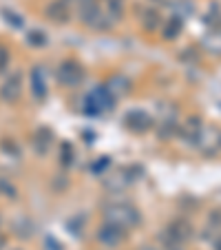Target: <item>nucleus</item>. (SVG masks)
Returning a JSON list of instances; mask_svg holds the SVG:
<instances>
[{"label":"nucleus","instance_id":"1","mask_svg":"<svg viewBox=\"0 0 221 250\" xmlns=\"http://www.w3.org/2000/svg\"><path fill=\"white\" fill-rule=\"evenodd\" d=\"M104 217H106V222L115 224V226H122V228H135L141 222V215L137 212V208H133L126 202H118V204L106 206Z\"/></svg>","mask_w":221,"mask_h":250},{"label":"nucleus","instance_id":"2","mask_svg":"<svg viewBox=\"0 0 221 250\" xmlns=\"http://www.w3.org/2000/svg\"><path fill=\"white\" fill-rule=\"evenodd\" d=\"M195 144L199 146V151L203 155H208V157L217 155L221 151V131L217 126H203V131L199 133Z\"/></svg>","mask_w":221,"mask_h":250},{"label":"nucleus","instance_id":"3","mask_svg":"<svg viewBox=\"0 0 221 250\" xmlns=\"http://www.w3.org/2000/svg\"><path fill=\"white\" fill-rule=\"evenodd\" d=\"M115 104V98L111 93H108L106 86H100V89H95L93 93L86 98L84 102V111L89 115H98L100 111H106V109H113Z\"/></svg>","mask_w":221,"mask_h":250},{"label":"nucleus","instance_id":"4","mask_svg":"<svg viewBox=\"0 0 221 250\" xmlns=\"http://www.w3.org/2000/svg\"><path fill=\"white\" fill-rule=\"evenodd\" d=\"M124 239H126V230H124L122 226L111 224V222H106L98 230V241L102 246H106V248H118V246L124 244Z\"/></svg>","mask_w":221,"mask_h":250},{"label":"nucleus","instance_id":"5","mask_svg":"<svg viewBox=\"0 0 221 250\" xmlns=\"http://www.w3.org/2000/svg\"><path fill=\"white\" fill-rule=\"evenodd\" d=\"M82 78H84V69H82L76 60L62 62L60 69H58V82H60V84L76 86V84H80L82 82Z\"/></svg>","mask_w":221,"mask_h":250},{"label":"nucleus","instance_id":"6","mask_svg":"<svg viewBox=\"0 0 221 250\" xmlns=\"http://www.w3.org/2000/svg\"><path fill=\"white\" fill-rule=\"evenodd\" d=\"M69 5L71 0H51L47 7H44V14H47L49 20H53V22H69Z\"/></svg>","mask_w":221,"mask_h":250},{"label":"nucleus","instance_id":"7","mask_svg":"<svg viewBox=\"0 0 221 250\" xmlns=\"http://www.w3.org/2000/svg\"><path fill=\"white\" fill-rule=\"evenodd\" d=\"M124 122H126V126L135 133H146L153 126V118L148 113H144V111H128Z\"/></svg>","mask_w":221,"mask_h":250},{"label":"nucleus","instance_id":"8","mask_svg":"<svg viewBox=\"0 0 221 250\" xmlns=\"http://www.w3.org/2000/svg\"><path fill=\"white\" fill-rule=\"evenodd\" d=\"M0 95H2V100H7V102H16V100L22 95V73H18V71H16L14 76H11L9 80L2 84Z\"/></svg>","mask_w":221,"mask_h":250},{"label":"nucleus","instance_id":"9","mask_svg":"<svg viewBox=\"0 0 221 250\" xmlns=\"http://www.w3.org/2000/svg\"><path fill=\"white\" fill-rule=\"evenodd\" d=\"M201 131H203V122L197 118V115L188 118L186 122L181 124V128H179V133H181V140H186L188 144H195Z\"/></svg>","mask_w":221,"mask_h":250},{"label":"nucleus","instance_id":"10","mask_svg":"<svg viewBox=\"0 0 221 250\" xmlns=\"http://www.w3.org/2000/svg\"><path fill=\"white\" fill-rule=\"evenodd\" d=\"M106 89H108V93L118 100V98H124V95L131 93L133 84H131V80H128L126 76H113L111 80H108Z\"/></svg>","mask_w":221,"mask_h":250},{"label":"nucleus","instance_id":"11","mask_svg":"<svg viewBox=\"0 0 221 250\" xmlns=\"http://www.w3.org/2000/svg\"><path fill=\"white\" fill-rule=\"evenodd\" d=\"M168 230L173 232L177 239H181L183 244H186V241L193 237V226H190V222H186V219H181V217L175 219V222L168 226Z\"/></svg>","mask_w":221,"mask_h":250},{"label":"nucleus","instance_id":"12","mask_svg":"<svg viewBox=\"0 0 221 250\" xmlns=\"http://www.w3.org/2000/svg\"><path fill=\"white\" fill-rule=\"evenodd\" d=\"M128 184H131V180H128L126 170H115L113 175H108L106 180H104V186L108 190H124Z\"/></svg>","mask_w":221,"mask_h":250},{"label":"nucleus","instance_id":"13","mask_svg":"<svg viewBox=\"0 0 221 250\" xmlns=\"http://www.w3.org/2000/svg\"><path fill=\"white\" fill-rule=\"evenodd\" d=\"M157 239H160V244H161V250H183V241L177 239V237H175L168 228H166V230H161Z\"/></svg>","mask_w":221,"mask_h":250},{"label":"nucleus","instance_id":"14","mask_svg":"<svg viewBox=\"0 0 221 250\" xmlns=\"http://www.w3.org/2000/svg\"><path fill=\"white\" fill-rule=\"evenodd\" d=\"M51 140H53V133L49 131H44V128H40L38 131V135H36V142H33V146H36V151L42 155V153H47L49 151V146H51Z\"/></svg>","mask_w":221,"mask_h":250},{"label":"nucleus","instance_id":"15","mask_svg":"<svg viewBox=\"0 0 221 250\" xmlns=\"http://www.w3.org/2000/svg\"><path fill=\"white\" fill-rule=\"evenodd\" d=\"M181 27H183V22H181V18H179V16L168 18V24H166V29H164V38L166 40H175L179 33H181Z\"/></svg>","mask_w":221,"mask_h":250},{"label":"nucleus","instance_id":"16","mask_svg":"<svg viewBox=\"0 0 221 250\" xmlns=\"http://www.w3.org/2000/svg\"><path fill=\"white\" fill-rule=\"evenodd\" d=\"M31 86H33L36 98H44V95H47V84H44V80H42L40 69H33L31 71Z\"/></svg>","mask_w":221,"mask_h":250},{"label":"nucleus","instance_id":"17","mask_svg":"<svg viewBox=\"0 0 221 250\" xmlns=\"http://www.w3.org/2000/svg\"><path fill=\"white\" fill-rule=\"evenodd\" d=\"M141 24H144L146 31H155V29L160 27V14H157L155 9H146L144 14H141Z\"/></svg>","mask_w":221,"mask_h":250},{"label":"nucleus","instance_id":"18","mask_svg":"<svg viewBox=\"0 0 221 250\" xmlns=\"http://www.w3.org/2000/svg\"><path fill=\"white\" fill-rule=\"evenodd\" d=\"M175 131H177V124H175V120H164L161 122V126H160V137L161 140H166V137H170V135H175Z\"/></svg>","mask_w":221,"mask_h":250},{"label":"nucleus","instance_id":"19","mask_svg":"<svg viewBox=\"0 0 221 250\" xmlns=\"http://www.w3.org/2000/svg\"><path fill=\"white\" fill-rule=\"evenodd\" d=\"M206 49H210L212 53H221V33H212L206 38Z\"/></svg>","mask_w":221,"mask_h":250},{"label":"nucleus","instance_id":"20","mask_svg":"<svg viewBox=\"0 0 221 250\" xmlns=\"http://www.w3.org/2000/svg\"><path fill=\"white\" fill-rule=\"evenodd\" d=\"M60 157H62V162H64V166H69L71 162H73V146H71L69 142H64V144H62Z\"/></svg>","mask_w":221,"mask_h":250},{"label":"nucleus","instance_id":"21","mask_svg":"<svg viewBox=\"0 0 221 250\" xmlns=\"http://www.w3.org/2000/svg\"><path fill=\"white\" fill-rule=\"evenodd\" d=\"M27 38H29V42H31V44H38V47H42V44L47 42V38H44L40 31H31Z\"/></svg>","mask_w":221,"mask_h":250},{"label":"nucleus","instance_id":"22","mask_svg":"<svg viewBox=\"0 0 221 250\" xmlns=\"http://www.w3.org/2000/svg\"><path fill=\"white\" fill-rule=\"evenodd\" d=\"M7 60H9V53H7V49L0 47V69H5Z\"/></svg>","mask_w":221,"mask_h":250},{"label":"nucleus","instance_id":"23","mask_svg":"<svg viewBox=\"0 0 221 250\" xmlns=\"http://www.w3.org/2000/svg\"><path fill=\"white\" fill-rule=\"evenodd\" d=\"M47 246H49L47 250H62V246L58 244V241L53 239V237H47Z\"/></svg>","mask_w":221,"mask_h":250},{"label":"nucleus","instance_id":"24","mask_svg":"<svg viewBox=\"0 0 221 250\" xmlns=\"http://www.w3.org/2000/svg\"><path fill=\"white\" fill-rule=\"evenodd\" d=\"M104 166H108V157H102V162H100V164H95L93 170H95V173H102Z\"/></svg>","mask_w":221,"mask_h":250},{"label":"nucleus","instance_id":"25","mask_svg":"<svg viewBox=\"0 0 221 250\" xmlns=\"http://www.w3.org/2000/svg\"><path fill=\"white\" fill-rule=\"evenodd\" d=\"M140 250H160V248H155V246H141Z\"/></svg>","mask_w":221,"mask_h":250},{"label":"nucleus","instance_id":"26","mask_svg":"<svg viewBox=\"0 0 221 250\" xmlns=\"http://www.w3.org/2000/svg\"><path fill=\"white\" fill-rule=\"evenodd\" d=\"M217 250H221V237L217 239Z\"/></svg>","mask_w":221,"mask_h":250},{"label":"nucleus","instance_id":"27","mask_svg":"<svg viewBox=\"0 0 221 250\" xmlns=\"http://www.w3.org/2000/svg\"><path fill=\"white\" fill-rule=\"evenodd\" d=\"M2 246H5V239H2V235H0V248H2Z\"/></svg>","mask_w":221,"mask_h":250}]
</instances>
